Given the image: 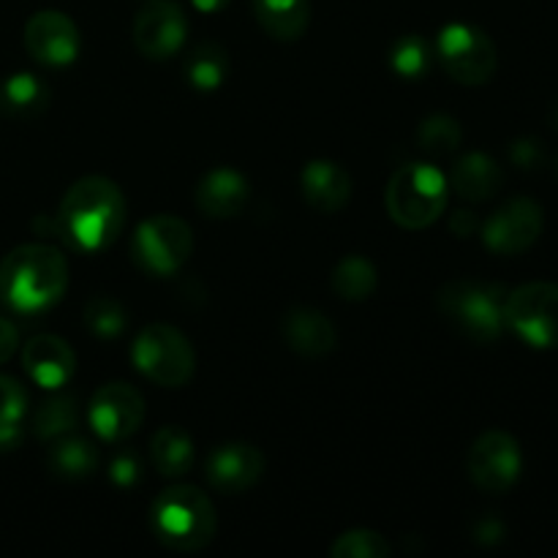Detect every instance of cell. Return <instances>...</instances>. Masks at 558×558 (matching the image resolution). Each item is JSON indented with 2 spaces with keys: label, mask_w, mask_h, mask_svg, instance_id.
Returning <instances> with one entry per match:
<instances>
[{
  "label": "cell",
  "mask_w": 558,
  "mask_h": 558,
  "mask_svg": "<svg viewBox=\"0 0 558 558\" xmlns=\"http://www.w3.org/2000/svg\"><path fill=\"white\" fill-rule=\"evenodd\" d=\"M16 343H20V336H16V327L11 325L9 319L0 316V365L5 360H11V354L16 352Z\"/></svg>",
  "instance_id": "cell-35"
},
{
  "label": "cell",
  "mask_w": 558,
  "mask_h": 558,
  "mask_svg": "<svg viewBox=\"0 0 558 558\" xmlns=\"http://www.w3.org/2000/svg\"><path fill=\"white\" fill-rule=\"evenodd\" d=\"M27 412V392L11 376L0 374V425L22 423Z\"/></svg>",
  "instance_id": "cell-32"
},
{
  "label": "cell",
  "mask_w": 558,
  "mask_h": 558,
  "mask_svg": "<svg viewBox=\"0 0 558 558\" xmlns=\"http://www.w3.org/2000/svg\"><path fill=\"white\" fill-rule=\"evenodd\" d=\"M512 163H518L521 169H534L543 163V147L534 140H518L510 150Z\"/></svg>",
  "instance_id": "cell-34"
},
{
  "label": "cell",
  "mask_w": 558,
  "mask_h": 558,
  "mask_svg": "<svg viewBox=\"0 0 558 558\" xmlns=\"http://www.w3.org/2000/svg\"><path fill=\"white\" fill-rule=\"evenodd\" d=\"M82 322H85V327L96 338L112 341V338H118L129 327V311H125V305L120 300L98 294V298H90L85 303Z\"/></svg>",
  "instance_id": "cell-29"
},
{
  "label": "cell",
  "mask_w": 558,
  "mask_h": 558,
  "mask_svg": "<svg viewBox=\"0 0 558 558\" xmlns=\"http://www.w3.org/2000/svg\"><path fill=\"white\" fill-rule=\"evenodd\" d=\"M150 532L163 548L196 554L216 537V507L194 485H172L150 505Z\"/></svg>",
  "instance_id": "cell-3"
},
{
  "label": "cell",
  "mask_w": 558,
  "mask_h": 558,
  "mask_svg": "<svg viewBox=\"0 0 558 558\" xmlns=\"http://www.w3.org/2000/svg\"><path fill=\"white\" fill-rule=\"evenodd\" d=\"M450 229L456 234H469V232H474V229H477V218H474L469 210H458L456 216H452Z\"/></svg>",
  "instance_id": "cell-37"
},
{
  "label": "cell",
  "mask_w": 558,
  "mask_h": 558,
  "mask_svg": "<svg viewBox=\"0 0 558 558\" xmlns=\"http://www.w3.org/2000/svg\"><path fill=\"white\" fill-rule=\"evenodd\" d=\"M505 322L537 349H558V283L534 281L507 292Z\"/></svg>",
  "instance_id": "cell-9"
},
{
  "label": "cell",
  "mask_w": 558,
  "mask_h": 558,
  "mask_svg": "<svg viewBox=\"0 0 558 558\" xmlns=\"http://www.w3.org/2000/svg\"><path fill=\"white\" fill-rule=\"evenodd\" d=\"M450 185L430 163H407L387 185V213L403 229H425L445 213Z\"/></svg>",
  "instance_id": "cell-5"
},
{
  "label": "cell",
  "mask_w": 558,
  "mask_h": 558,
  "mask_svg": "<svg viewBox=\"0 0 558 558\" xmlns=\"http://www.w3.org/2000/svg\"><path fill=\"white\" fill-rule=\"evenodd\" d=\"M140 474H142L140 458L129 450L118 452V456L112 458V463H109V477H112V483L120 485V488H131V485L140 480Z\"/></svg>",
  "instance_id": "cell-33"
},
{
  "label": "cell",
  "mask_w": 558,
  "mask_h": 558,
  "mask_svg": "<svg viewBox=\"0 0 558 558\" xmlns=\"http://www.w3.org/2000/svg\"><path fill=\"white\" fill-rule=\"evenodd\" d=\"M507 289L483 281H450L439 289V311L477 343H490L501 338L505 322Z\"/></svg>",
  "instance_id": "cell-4"
},
{
  "label": "cell",
  "mask_w": 558,
  "mask_h": 558,
  "mask_svg": "<svg viewBox=\"0 0 558 558\" xmlns=\"http://www.w3.org/2000/svg\"><path fill=\"white\" fill-rule=\"evenodd\" d=\"M434 44L425 41L420 33L401 36L390 49V65L403 80H423L434 65Z\"/></svg>",
  "instance_id": "cell-28"
},
{
  "label": "cell",
  "mask_w": 558,
  "mask_h": 558,
  "mask_svg": "<svg viewBox=\"0 0 558 558\" xmlns=\"http://www.w3.org/2000/svg\"><path fill=\"white\" fill-rule=\"evenodd\" d=\"M27 376L44 390H60L76 371V354L60 336H36L22 349Z\"/></svg>",
  "instance_id": "cell-16"
},
{
  "label": "cell",
  "mask_w": 558,
  "mask_h": 558,
  "mask_svg": "<svg viewBox=\"0 0 558 558\" xmlns=\"http://www.w3.org/2000/svg\"><path fill=\"white\" fill-rule=\"evenodd\" d=\"M469 477L485 494H507L523 469L521 445L507 430H485L469 450Z\"/></svg>",
  "instance_id": "cell-10"
},
{
  "label": "cell",
  "mask_w": 558,
  "mask_h": 558,
  "mask_svg": "<svg viewBox=\"0 0 558 558\" xmlns=\"http://www.w3.org/2000/svg\"><path fill=\"white\" fill-rule=\"evenodd\" d=\"M452 191L466 202H485L494 199L505 185V172L499 163L485 153H466L452 167L450 180H447Z\"/></svg>",
  "instance_id": "cell-20"
},
{
  "label": "cell",
  "mask_w": 558,
  "mask_h": 558,
  "mask_svg": "<svg viewBox=\"0 0 558 558\" xmlns=\"http://www.w3.org/2000/svg\"><path fill=\"white\" fill-rule=\"evenodd\" d=\"M58 234L76 251L109 248L125 227V196L109 178L90 174L65 191L54 216Z\"/></svg>",
  "instance_id": "cell-1"
},
{
  "label": "cell",
  "mask_w": 558,
  "mask_h": 558,
  "mask_svg": "<svg viewBox=\"0 0 558 558\" xmlns=\"http://www.w3.org/2000/svg\"><path fill=\"white\" fill-rule=\"evenodd\" d=\"M556 174H558V158H556Z\"/></svg>",
  "instance_id": "cell-40"
},
{
  "label": "cell",
  "mask_w": 558,
  "mask_h": 558,
  "mask_svg": "<svg viewBox=\"0 0 558 558\" xmlns=\"http://www.w3.org/2000/svg\"><path fill=\"white\" fill-rule=\"evenodd\" d=\"M25 47L31 58L41 65L63 69V65L74 63L76 54H80V27L63 11H36L25 25Z\"/></svg>",
  "instance_id": "cell-14"
},
{
  "label": "cell",
  "mask_w": 558,
  "mask_h": 558,
  "mask_svg": "<svg viewBox=\"0 0 558 558\" xmlns=\"http://www.w3.org/2000/svg\"><path fill=\"white\" fill-rule=\"evenodd\" d=\"M136 371L161 387L189 385L196 368V354L189 338L167 322H153L131 347Z\"/></svg>",
  "instance_id": "cell-6"
},
{
  "label": "cell",
  "mask_w": 558,
  "mask_h": 558,
  "mask_svg": "<svg viewBox=\"0 0 558 558\" xmlns=\"http://www.w3.org/2000/svg\"><path fill=\"white\" fill-rule=\"evenodd\" d=\"M87 420L104 441H112V445L125 441L140 430L145 420V401L136 387L125 381H109L93 392L87 403Z\"/></svg>",
  "instance_id": "cell-11"
},
{
  "label": "cell",
  "mask_w": 558,
  "mask_h": 558,
  "mask_svg": "<svg viewBox=\"0 0 558 558\" xmlns=\"http://www.w3.org/2000/svg\"><path fill=\"white\" fill-rule=\"evenodd\" d=\"M543 207L534 199L518 196V199H510L507 205H501L499 210L485 221L483 240L494 254L515 256L537 243L539 234H543Z\"/></svg>",
  "instance_id": "cell-12"
},
{
  "label": "cell",
  "mask_w": 558,
  "mask_h": 558,
  "mask_svg": "<svg viewBox=\"0 0 558 558\" xmlns=\"http://www.w3.org/2000/svg\"><path fill=\"white\" fill-rule=\"evenodd\" d=\"M189 36L185 11L174 0H150L134 20V44L145 58L167 60L183 49Z\"/></svg>",
  "instance_id": "cell-13"
},
{
  "label": "cell",
  "mask_w": 558,
  "mask_h": 558,
  "mask_svg": "<svg viewBox=\"0 0 558 558\" xmlns=\"http://www.w3.org/2000/svg\"><path fill=\"white\" fill-rule=\"evenodd\" d=\"M76 420H80V409L71 396H52L36 409L33 414V434L41 441H52L58 436H65L74 430Z\"/></svg>",
  "instance_id": "cell-27"
},
{
  "label": "cell",
  "mask_w": 558,
  "mask_h": 558,
  "mask_svg": "<svg viewBox=\"0 0 558 558\" xmlns=\"http://www.w3.org/2000/svg\"><path fill=\"white\" fill-rule=\"evenodd\" d=\"M47 463L54 477L60 480H85L96 472L98 450L85 436H58L47 452Z\"/></svg>",
  "instance_id": "cell-24"
},
{
  "label": "cell",
  "mask_w": 558,
  "mask_h": 558,
  "mask_svg": "<svg viewBox=\"0 0 558 558\" xmlns=\"http://www.w3.org/2000/svg\"><path fill=\"white\" fill-rule=\"evenodd\" d=\"M196 207L210 218H234L251 199L248 180L238 169L218 167L199 180L194 191Z\"/></svg>",
  "instance_id": "cell-17"
},
{
  "label": "cell",
  "mask_w": 558,
  "mask_h": 558,
  "mask_svg": "<svg viewBox=\"0 0 558 558\" xmlns=\"http://www.w3.org/2000/svg\"><path fill=\"white\" fill-rule=\"evenodd\" d=\"M392 554L387 537L371 529H352V532L338 534L332 543V558H387Z\"/></svg>",
  "instance_id": "cell-31"
},
{
  "label": "cell",
  "mask_w": 558,
  "mask_h": 558,
  "mask_svg": "<svg viewBox=\"0 0 558 558\" xmlns=\"http://www.w3.org/2000/svg\"><path fill=\"white\" fill-rule=\"evenodd\" d=\"M194 251L191 227L178 216H153L140 223L131 238V256L136 267L150 276H174Z\"/></svg>",
  "instance_id": "cell-8"
},
{
  "label": "cell",
  "mask_w": 558,
  "mask_h": 558,
  "mask_svg": "<svg viewBox=\"0 0 558 558\" xmlns=\"http://www.w3.org/2000/svg\"><path fill=\"white\" fill-rule=\"evenodd\" d=\"M191 5L202 11V14H218V11L227 9L229 0H191Z\"/></svg>",
  "instance_id": "cell-39"
},
{
  "label": "cell",
  "mask_w": 558,
  "mask_h": 558,
  "mask_svg": "<svg viewBox=\"0 0 558 558\" xmlns=\"http://www.w3.org/2000/svg\"><path fill=\"white\" fill-rule=\"evenodd\" d=\"M49 107V87L36 74L16 71L0 82V114L9 120H33Z\"/></svg>",
  "instance_id": "cell-21"
},
{
  "label": "cell",
  "mask_w": 558,
  "mask_h": 558,
  "mask_svg": "<svg viewBox=\"0 0 558 558\" xmlns=\"http://www.w3.org/2000/svg\"><path fill=\"white\" fill-rule=\"evenodd\" d=\"M281 336L287 347L303 357H325L336 349V327L314 308L289 311L281 322Z\"/></svg>",
  "instance_id": "cell-19"
},
{
  "label": "cell",
  "mask_w": 558,
  "mask_h": 558,
  "mask_svg": "<svg viewBox=\"0 0 558 558\" xmlns=\"http://www.w3.org/2000/svg\"><path fill=\"white\" fill-rule=\"evenodd\" d=\"M229 74V54L221 44L202 41L185 58V76L196 90H216Z\"/></svg>",
  "instance_id": "cell-25"
},
{
  "label": "cell",
  "mask_w": 558,
  "mask_h": 558,
  "mask_svg": "<svg viewBox=\"0 0 558 558\" xmlns=\"http://www.w3.org/2000/svg\"><path fill=\"white\" fill-rule=\"evenodd\" d=\"M254 14L272 38L298 41L308 31L311 3L308 0H254Z\"/></svg>",
  "instance_id": "cell-22"
},
{
  "label": "cell",
  "mask_w": 558,
  "mask_h": 558,
  "mask_svg": "<svg viewBox=\"0 0 558 558\" xmlns=\"http://www.w3.org/2000/svg\"><path fill=\"white\" fill-rule=\"evenodd\" d=\"M463 140V131L458 125L456 118L450 114H430L420 123L417 142L425 153H434V156H445L452 153Z\"/></svg>",
  "instance_id": "cell-30"
},
{
  "label": "cell",
  "mask_w": 558,
  "mask_h": 558,
  "mask_svg": "<svg viewBox=\"0 0 558 558\" xmlns=\"http://www.w3.org/2000/svg\"><path fill=\"white\" fill-rule=\"evenodd\" d=\"M22 439V423L0 425V450H14Z\"/></svg>",
  "instance_id": "cell-38"
},
{
  "label": "cell",
  "mask_w": 558,
  "mask_h": 558,
  "mask_svg": "<svg viewBox=\"0 0 558 558\" xmlns=\"http://www.w3.org/2000/svg\"><path fill=\"white\" fill-rule=\"evenodd\" d=\"M69 262L52 245H16L0 262V300L16 314H41L63 300Z\"/></svg>",
  "instance_id": "cell-2"
},
{
  "label": "cell",
  "mask_w": 558,
  "mask_h": 558,
  "mask_svg": "<svg viewBox=\"0 0 558 558\" xmlns=\"http://www.w3.org/2000/svg\"><path fill=\"white\" fill-rule=\"evenodd\" d=\"M474 534H477L480 543L494 545V543H499L501 537H505V526H501V523L496 521V518H485V521L477 523V529H474Z\"/></svg>",
  "instance_id": "cell-36"
},
{
  "label": "cell",
  "mask_w": 558,
  "mask_h": 558,
  "mask_svg": "<svg viewBox=\"0 0 558 558\" xmlns=\"http://www.w3.org/2000/svg\"><path fill=\"white\" fill-rule=\"evenodd\" d=\"M434 58L461 85H485L496 74L499 54L488 33L469 22H450L434 41Z\"/></svg>",
  "instance_id": "cell-7"
},
{
  "label": "cell",
  "mask_w": 558,
  "mask_h": 558,
  "mask_svg": "<svg viewBox=\"0 0 558 558\" xmlns=\"http://www.w3.org/2000/svg\"><path fill=\"white\" fill-rule=\"evenodd\" d=\"M376 281V267L374 262H368L365 256H347L336 265L332 272V289H336L338 298L349 300V303H360V300H368L374 294Z\"/></svg>",
  "instance_id": "cell-26"
},
{
  "label": "cell",
  "mask_w": 558,
  "mask_h": 558,
  "mask_svg": "<svg viewBox=\"0 0 558 558\" xmlns=\"http://www.w3.org/2000/svg\"><path fill=\"white\" fill-rule=\"evenodd\" d=\"M150 461L163 477H183L194 466V439L180 425H163L150 439Z\"/></svg>",
  "instance_id": "cell-23"
},
{
  "label": "cell",
  "mask_w": 558,
  "mask_h": 558,
  "mask_svg": "<svg viewBox=\"0 0 558 558\" xmlns=\"http://www.w3.org/2000/svg\"><path fill=\"white\" fill-rule=\"evenodd\" d=\"M556 123H558V109H556Z\"/></svg>",
  "instance_id": "cell-41"
},
{
  "label": "cell",
  "mask_w": 558,
  "mask_h": 558,
  "mask_svg": "<svg viewBox=\"0 0 558 558\" xmlns=\"http://www.w3.org/2000/svg\"><path fill=\"white\" fill-rule=\"evenodd\" d=\"M265 474V456L259 447L245 441H229L216 447L207 458V480L218 494H245Z\"/></svg>",
  "instance_id": "cell-15"
},
{
  "label": "cell",
  "mask_w": 558,
  "mask_h": 558,
  "mask_svg": "<svg viewBox=\"0 0 558 558\" xmlns=\"http://www.w3.org/2000/svg\"><path fill=\"white\" fill-rule=\"evenodd\" d=\"M300 189H303L305 202L319 213H338L349 205L352 196V180L343 167L336 161L316 158L308 161L300 172Z\"/></svg>",
  "instance_id": "cell-18"
}]
</instances>
